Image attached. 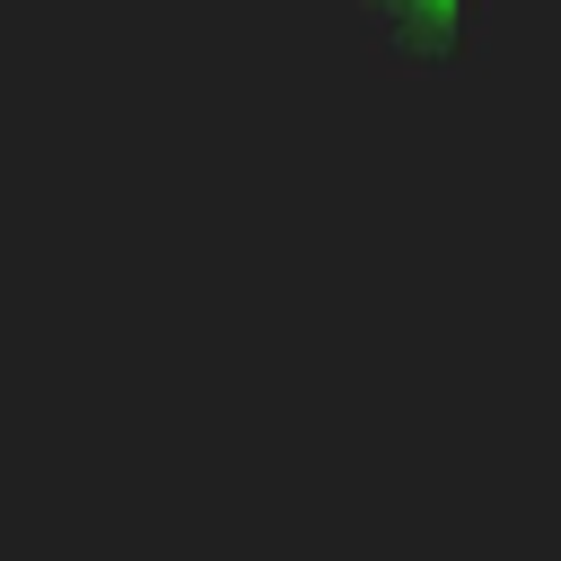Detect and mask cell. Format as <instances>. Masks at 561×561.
Returning <instances> with one entry per match:
<instances>
[{"instance_id":"obj_1","label":"cell","mask_w":561,"mask_h":561,"mask_svg":"<svg viewBox=\"0 0 561 561\" xmlns=\"http://www.w3.org/2000/svg\"><path fill=\"white\" fill-rule=\"evenodd\" d=\"M359 18L403 70H447L473 44V0H359Z\"/></svg>"}]
</instances>
